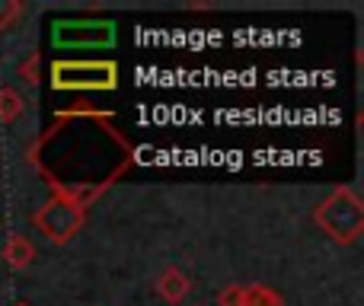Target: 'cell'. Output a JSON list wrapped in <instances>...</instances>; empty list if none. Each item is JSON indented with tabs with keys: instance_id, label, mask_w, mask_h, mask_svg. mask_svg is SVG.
Listing matches in <instances>:
<instances>
[{
	"instance_id": "6",
	"label": "cell",
	"mask_w": 364,
	"mask_h": 306,
	"mask_svg": "<svg viewBox=\"0 0 364 306\" xmlns=\"http://www.w3.org/2000/svg\"><path fill=\"white\" fill-rule=\"evenodd\" d=\"M32 258H36V246H32V239H26L23 233H13L4 246V262L10 265L13 271H23V268L32 265Z\"/></svg>"
},
{
	"instance_id": "2",
	"label": "cell",
	"mask_w": 364,
	"mask_h": 306,
	"mask_svg": "<svg viewBox=\"0 0 364 306\" xmlns=\"http://www.w3.org/2000/svg\"><path fill=\"white\" fill-rule=\"evenodd\" d=\"M51 87L61 93H109L119 87V64L61 58L51 64Z\"/></svg>"
},
{
	"instance_id": "9",
	"label": "cell",
	"mask_w": 364,
	"mask_h": 306,
	"mask_svg": "<svg viewBox=\"0 0 364 306\" xmlns=\"http://www.w3.org/2000/svg\"><path fill=\"white\" fill-rule=\"evenodd\" d=\"M19 80L29 83V87H36L38 80H42V55L38 51H29V55L23 58V64H19Z\"/></svg>"
},
{
	"instance_id": "4",
	"label": "cell",
	"mask_w": 364,
	"mask_h": 306,
	"mask_svg": "<svg viewBox=\"0 0 364 306\" xmlns=\"http://www.w3.org/2000/svg\"><path fill=\"white\" fill-rule=\"evenodd\" d=\"M55 48H109L115 45L112 19H58L51 26Z\"/></svg>"
},
{
	"instance_id": "10",
	"label": "cell",
	"mask_w": 364,
	"mask_h": 306,
	"mask_svg": "<svg viewBox=\"0 0 364 306\" xmlns=\"http://www.w3.org/2000/svg\"><path fill=\"white\" fill-rule=\"evenodd\" d=\"M23 13H26V6L19 0H0V32L13 29L23 19Z\"/></svg>"
},
{
	"instance_id": "3",
	"label": "cell",
	"mask_w": 364,
	"mask_h": 306,
	"mask_svg": "<svg viewBox=\"0 0 364 306\" xmlns=\"http://www.w3.org/2000/svg\"><path fill=\"white\" fill-rule=\"evenodd\" d=\"M83 224H87V211L77 204H68L61 198H51L48 204H42L32 214V226L55 246L70 243L83 230Z\"/></svg>"
},
{
	"instance_id": "11",
	"label": "cell",
	"mask_w": 364,
	"mask_h": 306,
	"mask_svg": "<svg viewBox=\"0 0 364 306\" xmlns=\"http://www.w3.org/2000/svg\"><path fill=\"white\" fill-rule=\"evenodd\" d=\"M218 306H243V284H227L218 294Z\"/></svg>"
},
{
	"instance_id": "1",
	"label": "cell",
	"mask_w": 364,
	"mask_h": 306,
	"mask_svg": "<svg viewBox=\"0 0 364 306\" xmlns=\"http://www.w3.org/2000/svg\"><path fill=\"white\" fill-rule=\"evenodd\" d=\"M314 224L326 233L333 243L339 246H355L364 233V201L358 188L339 185L316 204Z\"/></svg>"
},
{
	"instance_id": "7",
	"label": "cell",
	"mask_w": 364,
	"mask_h": 306,
	"mask_svg": "<svg viewBox=\"0 0 364 306\" xmlns=\"http://www.w3.org/2000/svg\"><path fill=\"white\" fill-rule=\"evenodd\" d=\"M243 306H284V297L269 284H243Z\"/></svg>"
},
{
	"instance_id": "12",
	"label": "cell",
	"mask_w": 364,
	"mask_h": 306,
	"mask_svg": "<svg viewBox=\"0 0 364 306\" xmlns=\"http://www.w3.org/2000/svg\"><path fill=\"white\" fill-rule=\"evenodd\" d=\"M13 306H29V303H13Z\"/></svg>"
},
{
	"instance_id": "8",
	"label": "cell",
	"mask_w": 364,
	"mask_h": 306,
	"mask_svg": "<svg viewBox=\"0 0 364 306\" xmlns=\"http://www.w3.org/2000/svg\"><path fill=\"white\" fill-rule=\"evenodd\" d=\"M23 109H26V99L16 93L13 87H0V121H16L19 115H23Z\"/></svg>"
},
{
	"instance_id": "5",
	"label": "cell",
	"mask_w": 364,
	"mask_h": 306,
	"mask_svg": "<svg viewBox=\"0 0 364 306\" xmlns=\"http://www.w3.org/2000/svg\"><path fill=\"white\" fill-rule=\"evenodd\" d=\"M188 290H192V281L186 278V271L176 268V265H170V268L160 271L157 278V294L164 297L166 303H182L188 297Z\"/></svg>"
}]
</instances>
